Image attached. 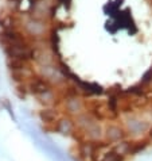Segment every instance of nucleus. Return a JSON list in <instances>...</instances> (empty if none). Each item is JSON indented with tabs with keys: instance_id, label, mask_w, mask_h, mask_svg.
<instances>
[{
	"instance_id": "f257e3e1",
	"label": "nucleus",
	"mask_w": 152,
	"mask_h": 161,
	"mask_svg": "<svg viewBox=\"0 0 152 161\" xmlns=\"http://www.w3.org/2000/svg\"><path fill=\"white\" fill-rule=\"evenodd\" d=\"M71 0H57V4L58 6H65V4H69Z\"/></svg>"
}]
</instances>
